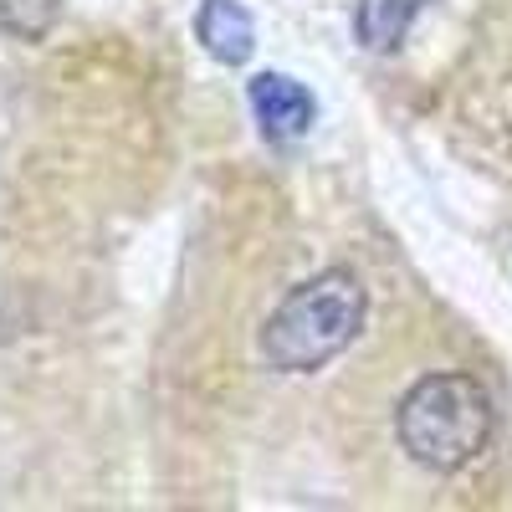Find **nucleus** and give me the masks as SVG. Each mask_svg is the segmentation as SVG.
<instances>
[{"label": "nucleus", "mask_w": 512, "mask_h": 512, "mask_svg": "<svg viewBox=\"0 0 512 512\" xmlns=\"http://www.w3.org/2000/svg\"><path fill=\"white\" fill-rule=\"evenodd\" d=\"M492 431H497V410H492L487 390L472 374H456V369L415 379L395 410L400 451L415 466L441 472V477L472 466L487 451Z\"/></svg>", "instance_id": "obj_1"}, {"label": "nucleus", "mask_w": 512, "mask_h": 512, "mask_svg": "<svg viewBox=\"0 0 512 512\" xmlns=\"http://www.w3.org/2000/svg\"><path fill=\"white\" fill-rule=\"evenodd\" d=\"M369 297L354 272H318L292 287L262 328V359L277 374H308L338 359L364 328Z\"/></svg>", "instance_id": "obj_2"}, {"label": "nucleus", "mask_w": 512, "mask_h": 512, "mask_svg": "<svg viewBox=\"0 0 512 512\" xmlns=\"http://www.w3.org/2000/svg\"><path fill=\"white\" fill-rule=\"evenodd\" d=\"M251 113H256V123H262V134L297 139V134H308L318 108H313V93L297 88L292 77L262 72V77H251Z\"/></svg>", "instance_id": "obj_3"}, {"label": "nucleus", "mask_w": 512, "mask_h": 512, "mask_svg": "<svg viewBox=\"0 0 512 512\" xmlns=\"http://www.w3.org/2000/svg\"><path fill=\"white\" fill-rule=\"evenodd\" d=\"M195 31H200L210 57H221V62H246L251 57V16L236 6V0H205Z\"/></svg>", "instance_id": "obj_4"}]
</instances>
